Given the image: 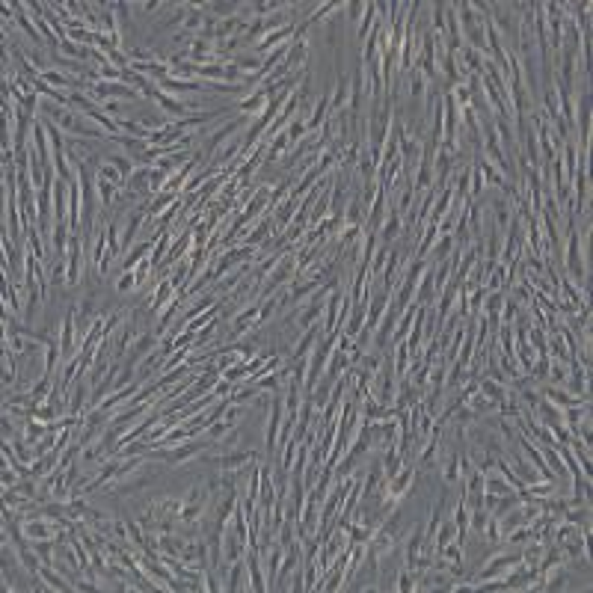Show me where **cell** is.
I'll return each mask as SVG.
<instances>
[{"mask_svg": "<svg viewBox=\"0 0 593 593\" xmlns=\"http://www.w3.org/2000/svg\"><path fill=\"white\" fill-rule=\"evenodd\" d=\"M92 98V101H137L140 98V92L134 90V86H128V83H122V81H95L92 86H90V92H86Z\"/></svg>", "mask_w": 593, "mask_h": 593, "instance_id": "4", "label": "cell"}, {"mask_svg": "<svg viewBox=\"0 0 593 593\" xmlns=\"http://www.w3.org/2000/svg\"><path fill=\"white\" fill-rule=\"evenodd\" d=\"M160 6H163L160 0H146V3H140L142 12H155V9H160Z\"/></svg>", "mask_w": 593, "mask_h": 593, "instance_id": "38", "label": "cell"}, {"mask_svg": "<svg viewBox=\"0 0 593 593\" xmlns=\"http://www.w3.org/2000/svg\"><path fill=\"white\" fill-rule=\"evenodd\" d=\"M321 335H326V333H324V326H321V324H312V326L303 333V338H300V342H296L291 362H296V359H306V356H309V353H312V347L317 344V338H321Z\"/></svg>", "mask_w": 593, "mask_h": 593, "instance_id": "17", "label": "cell"}, {"mask_svg": "<svg viewBox=\"0 0 593 593\" xmlns=\"http://www.w3.org/2000/svg\"><path fill=\"white\" fill-rule=\"evenodd\" d=\"M344 226H362V202L353 199L344 208Z\"/></svg>", "mask_w": 593, "mask_h": 593, "instance_id": "32", "label": "cell"}, {"mask_svg": "<svg viewBox=\"0 0 593 593\" xmlns=\"http://www.w3.org/2000/svg\"><path fill=\"white\" fill-rule=\"evenodd\" d=\"M244 561H247V573H249V587L256 590V593L267 590V578H265V567H261V552H258V546H247Z\"/></svg>", "mask_w": 593, "mask_h": 593, "instance_id": "11", "label": "cell"}, {"mask_svg": "<svg viewBox=\"0 0 593 593\" xmlns=\"http://www.w3.org/2000/svg\"><path fill=\"white\" fill-rule=\"evenodd\" d=\"M104 163H110V167H116L119 172L125 175V178H128V175L137 169V167H134V160H131L128 155H107V160H104Z\"/></svg>", "mask_w": 593, "mask_h": 593, "instance_id": "31", "label": "cell"}, {"mask_svg": "<svg viewBox=\"0 0 593 593\" xmlns=\"http://www.w3.org/2000/svg\"><path fill=\"white\" fill-rule=\"evenodd\" d=\"M267 142V151H265V160H279L282 155H288L291 149V140H288V131H279L273 140H265Z\"/></svg>", "mask_w": 593, "mask_h": 593, "instance_id": "24", "label": "cell"}, {"mask_svg": "<svg viewBox=\"0 0 593 593\" xmlns=\"http://www.w3.org/2000/svg\"><path fill=\"white\" fill-rule=\"evenodd\" d=\"M160 342V338L155 335V333H142V335H137L134 338V344H131V350L125 353V359H122V365H128V368H140V362L146 359L151 350H155V344Z\"/></svg>", "mask_w": 593, "mask_h": 593, "instance_id": "10", "label": "cell"}, {"mask_svg": "<svg viewBox=\"0 0 593 593\" xmlns=\"http://www.w3.org/2000/svg\"><path fill=\"white\" fill-rule=\"evenodd\" d=\"M208 448H214V442L205 436V439H193V442H181V445H172V448H160V451H151V454H158L163 463H169V466H184V463H190L193 457L208 451Z\"/></svg>", "mask_w": 593, "mask_h": 593, "instance_id": "2", "label": "cell"}, {"mask_svg": "<svg viewBox=\"0 0 593 593\" xmlns=\"http://www.w3.org/2000/svg\"><path fill=\"white\" fill-rule=\"evenodd\" d=\"M149 172H151V167H137L134 172L128 175V190H131V196H137V199H149V196H155V193H151Z\"/></svg>", "mask_w": 593, "mask_h": 593, "instance_id": "16", "label": "cell"}, {"mask_svg": "<svg viewBox=\"0 0 593 593\" xmlns=\"http://www.w3.org/2000/svg\"><path fill=\"white\" fill-rule=\"evenodd\" d=\"M484 534H487V540H490V543H504L501 528H499V519H496V516H492V513H490V519H487V528H484Z\"/></svg>", "mask_w": 593, "mask_h": 593, "instance_id": "35", "label": "cell"}, {"mask_svg": "<svg viewBox=\"0 0 593 593\" xmlns=\"http://www.w3.org/2000/svg\"><path fill=\"white\" fill-rule=\"evenodd\" d=\"M256 454L252 451H223V454H217L214 457V463L219 466V471H240V469H247L256 463Z\"/></svg>", "mask_w": 593, "mask_h": 593, "instance_id": "13", "label": "cell"}, {"mask_svg": "<svg viewBox=\"0 0 593 593\" xmlns=\"http://www.w3.org/2000/svg\"><path fill=\"white\" fill-rule=\"evenodd\" d=\"M267 104H270V95H267V90H261V86H258V90H252L244 101H237L235 110H237L240 116L249 119V116H261V113H265Z\"/></svg>", "mask_w": 593, "mask_h": 593, "instance_id": "12", "label": "cell"}, {"mask_svg": "<svg viewBox=\"0 0 593 593\" xmlns=\"http://www.w3.org/2000/svg\"><path fill=\"white\" fill-rule=\"evenodd\" d=\"M374 24H377V3H368V6H365V15H362V21L356 24V36L365 42L368 33L374 30Z\"/></svg>", "mask_w": 593, "mask_h": 593, "instance_id": "28", "label": "cell"}, {"mask_svg": "<svg viewBox=\"0 0 593 593\" xmlns=\"http://www.w3.org/2000/svg\"><path fill=\"white\" fill-rule=\"evenodd\" d=\"M344 291L342 285H335L333 291H329V300L324 303V333L326 335H338V329H342V303H344Z\"/></svg>", "mask_w": 593, "mask_h": 593, "instance_id": "8", "label": "cell"}, {"mask_svg": "<svg viewBox=\"0 0 593 593\" xmlns=\"http://www.w3.org/2000/svg\"><path fill=\"white\" fill-rule=\"evenodd\" d=\"M256 247H247V244H240L237 249H232V252H223L214 265H211V270H214V279H223L226 273H232V270H237V267H244V265H249V261H256Z\"/></svg>", "mask_w": 593, "mask_h": 593, "instance_id": "5", "label": "cell"}, {"mask_svg": "<svg viewBox=\"0 0 593 593\" xmlns=\"http://www.w3.org/2000/svg\"><path fill=\"white\" fill-rule=\"evenodd\" d=\"M270 419L265 427V451L267 457H273L276 451V442H279V431H282V415H285V403H282V394H273L270 398Z\"/></svg>", "mask_w": 593, "mask_h": 593, "instance_id": "7", "label": "cell"}, {"mask_svg": "<svg viewBox=\"0 0 593 593\" xmlns=\"http://www.w3.org/2000/svg\"><path fill=\"white\" fill-rule=\"evenodd\" d=\"M439 555H442L445 561L457 564V567H463V561H466V558H463V543H460V540H451V543H448V546H445Z\"/></svg>", "mask_w": 593, "mask_h": 593, "instance_id": "30", "label": "cell"}, {"mask_svg": "<svg viewBox=\"0 0 593 593\" xmlns=\"http://www.w3.org/2000/svg\"><path fill=\"white\" fill-rule=\"evenodd\" d=\"M175 294H178V291L172 288V282H169V279H160V282H158L155 296L149 300V312H158V315H160V312H163V306H167Z\"/></svg>", "mask_w": 593, "mask_h": 593, "instance_id": "22", "label": "cell"}, {"mask_svg": "<svg viewBox=\"0 0 593 593\" xmlns=\"http://www.w3.org/2000/svg\"><path fill=\"white\" fill-rule=\"evenodd\" d=\"M463 481V469H460V454H454L448 460V469H445V484H457Z\"/></svg>", "mask_w": 593, "mask_h": 593, "instance_id": "33", "label": "cell"}, {"mask_svg": "<svg viewBox=\"0 0 593 593\" xmlns=\"http://www.w3.org/2000/svg\"><path fill=\"white\" fill-rule=\"evenodd\" d=\"M300 252V249H296ZM296 252H285V256L276 261V267H273V273H267V279L261 282V288H258V300H267V296H276L279 288H285V285H291L294 276H296Z\"/></svg>", "mask_w": 593, "mask_h": 593, "instance_id": "1", "label": "cell"}, {"mask_svg": "<svg viewBox=\"0 0 593 593\" xmlns=\"http://www.w3.org/2000/svg\"><path fill=\"white\" fill-rule=\"evenodd\" d=\"M18 380V362H15V353L12 347H3V389L15 386Z\"/></svg>", "mask_w": 593, "mask_h": 593, "instance_id": "26", "label": "cell"}, {"mask_svg": "<svg viewBox=\"0 0 593 593\" xmlns=\"http://www.w3.org/2000/svg\"><path fill=\"white\" fill-rule=\"evenodd\" d=\"M365 6H368V3H362V0H353V3H347V6H344V9H347V18L353 21V24H359L362 15H365Z\"/></svg>", "mask_w": 593, "mask_h": 593, "instance_id": "37", "label": "cell"}, {"mask_svg": "<svg viewBox=\"0 0 593 593\" xmlns=\"http://www.w3.org/2000/svg\"><path fill=\"white\" fill-rule=\"evenodd\" d=\"M151 256V240H142V244L137 247H131L125 252V258H122V273H131V270H137V265H142Z\"/></svg>", "mask_w": 593, "mask_h": 593, "instance_id": "20", "label": "cell"}, {"mask_svg": "<svg viewBox=\"0 0 593 593\" xmlns=\"http://www.w3.org/2000/svg\"><path fill=\"white\" fill-rule=\"evenodd\" d=\"M247 578H249V573H247V561H244V558H240V561L228 564V576H226V585H223V590H228V593H237V590H252Z\"/></svg>", "mask_w": 593, "mask_h": 593, "instance_id": "15", "label": "cell"}, {"mask_svg": "<svg viewBox=\"0 0 593 593\" xmlns=\"http://www.w3.org/2000/svg\"><path fill=\"white\" fill-rule=\"evenodd\" d=\"M421 549H424V531L415 528V534L410 537V543H406V558H403V567H406V569L415 564V558L421 555Z\"/></svg>", "mask_w": 593, "mask_h": 593, "instance_id": "27", "label": "cell"}, {"mask_svg": "<svg viewBox=\"0 0 593 593\" xmlns=\"http://www.w3.org/2000/svg\"><path fill=\"white\" fill-rule=\"evenodd\" d=\"M350 368V356L347 353H342V350H333V356H329V362H326V371H324V377L329 380V383H335L338 377L344 374V371Z\"/></svg>", "mask_w": 593, "mask_h": 593, "instance_id": "21", "label": "cell"}, {"mask_svg": "<svg viewBox=\"0 0 593 593\" xmlns=\"http://www.w3.org/2000/svg\"><path fill=\"white\" fill-rule=\"evenodd\" d=\"M140 285H137V273L131 270V273H122V276H119V282H116V291L119 294H128V291H137Z\"/></svg>", "mask_w": 593, "mask_h": 593, "instance_id": "34", "label": "cell"}, {"mask_svg": "<svg viewBox=\"0 0 593 593\" xmlns=\"http://www.w3.org/2000/svg\"><path fill=\"white\" fill-rule=\"evenodd\" d=\"M519 564H522V555H513V558H510V555H496V558H492V561H490V564H487V567L475 576V581H471V585H475V590H478L481 581H496V578H504V576L510 573V569H516Z\"/></svg>", "mask_w": 593, "mask_h": 593, "instance_id": "6", "label": "cell"}, {"mask_svg": "<svg viewBox=\"0 0 593 593\" xmlns=\"http://www.w3.org/2000/svg\"><path fill=\"white\" fill-rule=\"evenodd\" d=\"M95 193H98V202H101V208L107 211V208L116 202V196L122 193V187H116L113 181H107V178H98V175H95Z\"/></svg>", "mask_w": 593, "mask_h": 593, "instance_id": "25", "label": "cell"}, {"mask_svg": "<svg viewBox=\"0 0 593 593\" xmlns=\"http://www.w3.org/2000/svg\"><path fill=\"white\" fill-rule=\"evenodd\" d=\"M564 273H569L573 282H587V265L581 261V237H578V228L576 223H569V232H567V252H564Z\"/></svg>", "mask_w": 593, "mask_h": 593, "instance_id": "3", "label": "cell"}, {"mask_svg": "<svg viewBox=\"0 0 593 593\" xmlns=\"http://www.w3.org/2000/svg\"><path fill=\"white\" fill-rule=\"evenodd\" d=\"M451 540H460V534H457V525L454 519H445V522H439V528H436V540H433V555H439L442 549L451 543Z\"/></svg>", "mask_w": 593, "mask_h": 593, "instance_id": "23", "label": "cell"}, {"mask_svg": "<svg viewBox=\"0 0 593 593\" xmlns=\"http://www.w3.org/2000/svg\"><path fill=\"white\" fill-rule=\"evenodd\" d=\"M258 312H261V300H258V303H252V306H247V309H240V312L235 315V324H232V329H228V338H226V344H232V342H237L240 335H247L249 329L258 324Z\"/></svg>", "mask_w": 593, "mask_h": 593, "instance_id": "9", "label": "cell"}, {"mask_svg": "<svg viewBox=\"0 0 593 593\" xmlns=\"http://www.w3.org/2000/svg\"><path fill=\"white\" fill-rule=\"evenodd\" d=\"M39 581H42V585H45L48 590H74V581H69V576H62L60 569H53V567H48V564H42Z\"/></svg>", "mask_w": 593, "mask_h": 593, "instance_id": "18", "label": "cell"}, {"mask_svg": "<svg viewBox=\"0 0 593 593\" xmlns=\"http://www.w3.org/2000/svg\"><path fill=\"white\" fill-rule=\"evenodd\" d=\"M294 24H285V27H279V30H273V33H267L265 39L258 42L256 45V51H258V57H267L270 51H276V48H285V42H288L291 36H294Z\"/></svg>", "mask_w": 593, "mask_h": 593, "instance_id": "14", "label": "cell"}, {"mask_svg": "<svg viewBox=\"0 0 593 593\" xmlns=\"http://www.w3.org/2000/svg\"><path fill=\"white\" fill-rule=\"evenodd\" d=\"M424 92H427V81H424V74L412 65V69H410V95L415 98V101H421Z\"/></svg>", "mask_w": 593, "mask_h": 593, "instance_id": "29", "label": "cell"}, {"mask_svg": "<svg viewBox=\"0 0 593 593\" xmlns=\"http://www.w3.org/2000/svg\"><path fill=\"white\" fill-rule=\"evenodd\" d=\"M403 232V226H401V214L394 211V208H389V214H386V219L380 223V228H377V237H380V244H392L394 237H398Z\"/></svg>", "mask_w": 593, "mask_h": 593, "instance_id": "19", "label": "cell"}, {"mask_svg": "<svg viewBox=\"0 0 593 593\" xmlns=\"http://www.w3.org/2000/svg\"><path fill=\"white\" fill-rule=\"evenodd\" d=\"M394 587H398V590H403V593H410V590H415V576H412V573H410V569H406V567H403V569H401V573H398V585H394Z\"/></svg>", "mask_w": 593, "mask_h": 593, "instance_id": "36", "label": "cell"}]
</instances>
